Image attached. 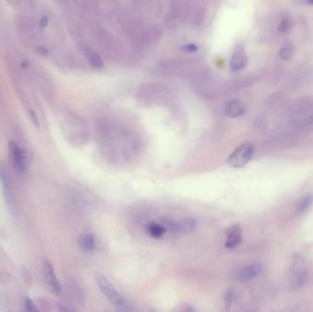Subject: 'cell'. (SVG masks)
I'll return each instance as SVG.
<instances>
[{"label": "cell", "mask_w": 313, "mask_h": 312, "mask_svg": "<svg viewBox=\"0 0 313 312\" xmlns=\"http://www.w3.org/2000/svg\"><path fill=\"white\" fill-rule=\"evenodd\" d=\"M54 2L57 4V6H59L61 9L67 10L71 6L72 0H54Z\"/></svg>", "instance_id": "7402d4cb"}, {"label": "cell", "mask_w": 313, "mask_h": 312, "mask_svg": "<svg viewBox=\"0 0 313 312\" xmlns=\"http://www.w3.org/2000/svg\"><path fill=\"white\" fill-rule=\"evenodd\" d=\"M313 204V195L308 194L300 198L296 206V215L298 216L305 215Z\"/></svg>", "instance_id": "9a60e30c"}, {"label": "cell", "mask_w": 313, "mask_h": 312, "mask_svg": "<svg viewBox=\"0 0 313 312\" xmlns=\"http://www.w3.org/2000/svg\"><path fill=\"white\" fill-rule=\"evenodd\" d=\"M79 246L83 249L85 252H92L96 246L95 244V237L91 233H85L81 234L78 239Z\"/></svg>", "instance_id": "7c38bea8"}, {"label": "cell", "mask_w": 313, "mask_h": 312, "mask_svg": "<svg viewBox=\"0 0 313 312\" xmlns=\"http://www.w3.org/2000/svg\"><path fill=\"white\" fill-rule=\"evenodd\" d=\"M13 23L17 36L25 48L34 50L37 46L45 44L38 21L33 17L28 14L16 15Z\"/></svg>", "instance_id": "6da1fadb"}, {"label": "cell", "mask_w": 313, "mask_h": 312, "mask_svg": "<svg viewBox=\"0 0 313 312\" xmlns=\"http://www.w3.org/2000/svg\"><path fill=\"white\" fill-rule=\"evenodd\" d=\"M25 307H26L27 311L34 312L38 310L35 303L29 298H26V300H25Z\"/></svg>", "instance_id": "44dd1931"}, {"label": "cell", "mask_w": 313, "mask_h": 312, "mask_svg": "<svg viewBox=\"0 0 313 312\" xmlns=\"http://www.w3.org/2000/svg\"><path fill=\"white\" fill-rule=\"evenodd\" d=\"M310 277L308 264L303 256L295 254L290 264L289 285L291 290H297L308 283Z\"/></svg>", "instance_id": "7a4b0ae2"}, {"label": "cell", "mask_w": 313, "mask_h": 312, "mask_svg": "<svg viewBox=\"0 0 313 312\" xmlns=\"http://www.w3.org/2000/svg\"><path fill=\"white\" fill-rule=\"evenodd\" d=\"M279 57L280 59H282L283 61H288L289 59L292 57V49L289 48V47H283L282 49L279 50Z\"/></svg>", "instance_id": "e0dca14e"}, {"label": "cell", "mask_w": 313, "mask_h": 312, "mask_svg": "<svg viewBox=\"0 0 313 312\" xmlns=\"http://www.w3.org/2000/svg\"><path fill=\"white\" fill-rule=\"evenodd\" d=\"M197 227V221L194 218L187 217L177 221V234H191Z\"/></svg>", "instance_id": "30bf717a"}, {"label": "cell", "mask_w": 313, "mask_h": 312, "mask_svg": "<svg viewBox=\"0 0 313 312\" xmlns=\"http://www.w3.org/2000/svg\"><path fill=\"white\" fill-rule=\"evenodd\" d=\"M263 271V266L259 263L250 264L243 267L235 274V279L239 282H246L257 278Z\"/></svg>", "instance_id": "52a82bcc"}, {"label": "cell", "mask_w": 313, "mask_h": 312, "mask_svg": "<svg viewBox=\"0 0 313 312\" xmlns=\"http://www.w3.org/2000/svg\"><path fill=\"white\" fill-rule=\"evenodd\" d=\"M246 64V57L243 49L235 50L230 60V68L234 72H237L244 68Z\"/></svg>", "instance_id": "8fae6325"}, {"label": "cell", "mask_w": 313, "mask_h": 312, "mask_svg": "<svg viewBox=\"0 0 313 312\" xmlns=\"http://www.w3.org/2000/svg\"><path fill=\"white\" fill-rule=\"evenodd\" d=\"M43 275H44L45 283L49 292L54 294V296H59L62 292V287L54 272L53 265L49 261H45L43 265Z\"/></svg>", "instance_id": "8992f818"}, {"label": "cell", "mask_w": 313, "mask_h": 312, "mask_svg": "<svg viewBox=\"0 0 313 312\" xmlns=\"http://www.w3.org/2000/svg\"><path fill=\"white\" fill-rule=\"evenodd\" d=\"M181 17V8L180 5H175L172 7L170 13L168 14L167 25L170 29H175L178 28Z\"/></svg>", "instance_id": "4fadbf2b"}, {"label": "cell", "mask_w": 313, "mask_h": 312, "mask_svg": "<svg viewBox=\"0 0 313 312\" xmlns=\"http://www.w3.org/2000/svg\"><path fill=\"white\" fill-rule=\"evenodd\" d=\"M94 277H95V281L101 292L103 293V296L108 298L109 302L114 305L115 307H119V308L127 307V302L124 297L118 292L105 275L98 272V273H95Z\"/></svg>", "instance_id": "3957f363"}, {"label": "cell", "mask_w": 313, "mask_h": 312, "mask_svg": "<svg viewBox=\"0 0 313 312\" xmlns=\"http://www.w3.org/2000/svg\"><path fill=\"white\" fill-rule=\"evenodd\" d=\"M181 49H182V50H183L184 53L193 54V53H196V51L198 50V46H197L196 44L188 43L183 45V46L181 47Z\"/></svg>", "instance_id": "ffe728a7"}, {"label": "cell", "mask_w": 313, "mask_h": 312, "mask_svg": "<svg viewBox=\"0 0 313 312\" xmlns=\"http://www.w3.org/2000/svg\"><path fill=\"white\" fill-rule=\"evenodd\" d=\"M253 153H254V147L251 144L249 143L242 144L229 156L227 160V164L231 168H235V169L242 168L249 162L253 156Z\"/></svg>", "instance_id": "277c9868"}, {"label": "cell", "mask_w": 313, "mask_h": 312, "mask_svg": "<svg viewBox=\"0 0 313 312\" xmlns=\"http://www.w3.org/2000/svg\"><path fill=\"white\" fill-rule=\"evenodd\" d=\"M291 28V21L289 18H283L279 21L278 30L280 33H287Z\"/></svg>", "instance_id": "2e32d148"}, {"label": "cell", "mask_w": 313, "mask_h": 312, "mask_svg": "<svg viewBox=\"0 0 313 312\" xmlns=\"http://www.w3.org/2000/svg\"><path fill=\"white\" fill-rule=\"evenodd\" d=\"M306 1H307V3H308V4L313 5V0H306Z\"/></svg>", "instance_id": "cb8c5ba5"}, {"label": "cell", "mask_w": 313, "mask_h": 312, "mask_svg": "<svg viewBox=\"0 0 313 312\" xmlns=\"http://www.w3.org/2000/svg\"><path fill=\"white\" fill-rule=\"evenodd\" d=\"M245 112V105L239 100H231L225 103L224 107V113L226 117L230 118H236L244 115Z\"/></svg>", "instance_id": "9c48e42d"}, {"label": "cell", "mask_w": 313, "mask_h": 312, "mask_svg": "<svg viewBox=\"0 0 313 312\" xmlns=\"http://www.w3.org/2000/svg\"><path fill=\"white\" fill-rule=\"evenodd\" d=\"M146 232L150 237L154 239H161L162 236L167 233L166 230L162 226V224L156 223V222H151L147 224Z\"/></svg>", "instance_id": "5bb4252c"}, {"label": "cell", "mask_w": 313, "mask_h": 312, "mask_svg": "<svg viewBox=\"0 0 313 312\" xmlns=\"http://www.w3.org/2000/svg\"><path fill=\"white\" fill-rule=\"evenodd\" d=\"M234 300H235V294L234 293L232 292V291H228V292L225 294V307H226L227 309L230 308L232 304L234 302Z\"/></svg>", "instance_id": "d6986e66"}, {"label": "cell", "mask_w": 313, "mask_h": 312, "mask_svg": "<svg viewBox=\"0 0 313 312\" xmlns=\"http://www.w3.org/2000/svg\"><path fill=\"white\" fill-rule=\"evenodd\" d=\"M9 4H10L11 7H13V8H19L21 5V3H22V1L23 0H6Z\"/></svg>", "instance_id": "603a6c76"}, {"label": "cell", "mask_w": 313, "mask_h": 312, "mask_svg": "<svg viewBox=\"0 0 313 312\" xmlns=\"http://www.w3.org/2000/svg\"><path fill=\"white\" fill-rule=\"evenodd\" d=\"M242 242V229L239 225H233L226 231L225 247L228 249L235 248Z\"/></svg>", "instance_id": "ba28073f"}, {"label": "cell", "mask_w": 313, "mask_h": 312, "mask_svg": "<svg viewBox=\"0 0 313 312\" xmlns=\"http://www.w3.org/2000/svg\"><path fill=\"white\" fill-rule=\"evenodd\" d=\"M313 124V115H310L308 117L302 118L300 120H298L296 122V126L298 127H306V126H309V125H312Z\"/></svg>", "instance_id": "ac0fdd59"}, {"label": "cell", "mask_w": 313, "mask_h": 312, "mask_svg": "<svg viewBox=\"0 0 313 312\" xmlns=\"http://www.w3.org/2000/svg\"><path fill=\"white\" fill-rule=\"evenodd\" d=\"M9 157L13 169L20 173H24L28 168L27 154L24 149L16 142L10 141L9 144Z\"/></svg>", "instance_id": "5b68a950"}]
</instances>
